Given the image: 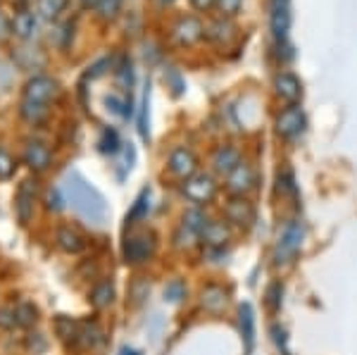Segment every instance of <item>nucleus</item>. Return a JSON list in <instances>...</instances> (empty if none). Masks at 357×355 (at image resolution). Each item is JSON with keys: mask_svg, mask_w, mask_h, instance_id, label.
<instances>
[{"mask_svg": "<svg viewBox=\"0 0 357 355\" xmlns=\"http://www.w3.org/2000/svg\"><path fill=\"white\" fill-rule=\"evenodd\" d=\"M200 239H203L210 248H224V243L231 239V229H229L227 222H207Z\"/></svg>", "mask_w": 357, "mask_h": 355, "instance_id": "18", "label": "nucleus"}, {"mask_svg": "<svg viewBox=\"0 0 357 355\" xmlns=\"http://www.w3.org/2000/svg\"><path fill=\"white\" fill-rule=\"evenodd\" d=\"M20 114H22V119L29 122V124H43L45 119H48V114H50V107L45 105V103H36V100L22 98Z\"/></svg>", "mask_w": 357, "mask_h": 355, "instance_id": "21", "label": "nucleus"}, {"mask_svg": "<svg viewBox=\"0 0 357 355\" xmlns=\"http://www.w3.org/2000/svg\"><path fill=\"white\" fill-rule=\"evenodd\" d=\"M117 82H119V86H124V89H131V82H134V74H131V62H129V65L124 62V65L117 70Z\"/></svg>", "mask_w": 357, "mask_h": 355, "instance_id": "40", "label": "nucleus"}, {"mask_svg": "<svg viewBox=\"0 0 357 355\" xmlns=\"http://www.w3.org/2000/svg\"><path fill=\"white\" fill-rule=\"evenodd\" d=\"M279 191L284 193V196H296V193H298L296 176H293L291 169H286V172H281V174H279Z\"/></svg>", "mask_w": 357, "mask_h": 355, "instance_id": "35", "label": "nucleus"}, {"mask_svg": "<svg viewBox=\"0 0 357 355\" xmlns=\"http://www.w3.org/2000/svg\"><path fill=\"white\" fill-rule=\"evenodd\" d=\"M57 96H60V84L50 77H43V74L29 79L26 86H24V98L26 100H36V103H45V105H48V103L55 100Z\"/></svg>", "mask_w": 357, "mask_h": 355, "instance_id": "7", "label": "nucleus"}, {"mask_svg": "<svg viewBox=\"0 0 357 355\" xmlns=\"http://www.w3.org/2000/svg\"><path fill=\"white\" fill-rule=\"evenodd\" d=\"M48 203H45V208L50 210V213H60V210H65V198H62V191L60 188H50L48 191Z\"/></svg>", "mask_w": 357, "mask_h": 355, "instance_id": "37", "label": "nucleus"}, {"mask_svg": "<svg viewBox=\"0 0 357 355\" xmlns=\"http://www.w3.org/2000/svg\"><path fill=\"white\" fill-rule=\"evenodd\" d=\"M36 31V15L29 13V10H20L13 20V33L20 41H29Z\"/></svg>", "mask_w": 357, "mask_h": 355, "instance_id": "23", "label": "nucleus"}, {"mask_svg": "<svg viewBox=\"0 0 357 355\" xmlns=\"http://www.w3.org/2000/svg\"><path fill=\"white\" fill-rule=\"evenodd\" d=\"M158 3H160V5H172L174 0H158Z\"/></svg>", "mask_w": 357, "mask_h": 355, "instance_id": "48", "label": "nucleus"}, {"mask_svg": "<svg viewBox=\"0 0 357 355\" xmlns=\"http://www.w3.org/2000/svg\"><path fill=\"white\" fill-rule=\"evenodd\" d=\"M122 355H136L134 351H129V348H122Z\"/></svg>", "mask_w": 357, "mask_h": 355, "instance_id": "47", "label": "nucleus"}, {"mask_svg": "<svg viewBox=\"0 0 357 355\" xmlns=\"http://www.w3.org/2000/svg\"><path fill=\"white\" fill-rule=\"evenodd\" d=\"M241 163V153L234 146H220L212 156V167L217 174H231Z\"/></svg>", "mask_w": 357, "mask_h": 355, "instance_id": "16", "label": "nucleus"}, {"mask_svg": "<svg viewBox=\"0 0 357 355\" xmlns=\"http://www.w3.org/2000/svg\"><path fill=\"white\" fill-rule=\"evenodd\" d=\"M22 160L33 174H43L45 169L53 165V151L45 146L43 141H26L24 151H22Z\"/></svg>", "mask_w": 357, "mask_h": 355, "instance_id": "6", "label": "nucleus"}, {"mask_svg": "<svg viewBox=\"0 0 357 355\" xmlns=\"http://www.w3.org/2000/svg\"><path fill=\"white\" fill-rule=\"evenodd\" d=\"M169 172L178 179H191V176L198 172V158L191 148H174L169 156Z\"/></svg>", "mask_w": 357, "mask_h": 355, "instance_id": "8", "label": "nucleus"}, {"mask_svg": "<svg viewBox=\"0 0 357 355\" xmlns=\"http://www.w3.org/2000/svg\"><path fill=\"white\" fill-rule=\"evenodd\" d=\"M231 31H234V27H231V22H227V20H217V22H212V24L205 29L207 36H210L212 41H217V43H222L224 38L231 36Z\"/></svg>", "mask_w": 357, "mask_h": 355, "instance_id": "29", "label": "nucleus"}, {"mask_svg": "<svg viewBox=\"0 0 357 355\" xmlns=\"http://www.w3.org/2000/svg\"><path fill=\"white\" fill-rule=\"evenodd\" d=\"M200 305H203L207 312H222L224 305H227V291L217 284H207L205 289L200 291Z\"/></svg>", "mask_w": 357, "mask_h": 355, "instance_id": "19", "label": "nucleus"}, {"mask_svg": "<svg viewBox=\"0 0 357 355\" xmlns=\"http://www.w3.org/2000/svg\"><path fill=\"white\" fill-rule=\"evenodd\" d=\"M89 303L96 310H105L114 303V286L112 282H98L89 294Z\"/></svg>", "mask_w": 357, "mask_h": 355, "instance_id": "24", "label": "nucleus"}, {"mask_svg": "<svg viewBox=\"0 0 357 355\" xmlns=\"http://www.w3.org/2000/svg\"><path fill=\"white\" fill-rule=\"evenodd\" d=\"M252 186H255V169L248 163H238V167L231 174H227V188L236 196H243Z\"/></svg>", "mask_w": 357, "mask_h": 355, "instance_id": "13", "label": "nucleus"}, {"mask_svg": "<svg viewBox=\"0 0 357 355\" xmlns=\"http://www.w3.org/2000/svg\"><path fill=\"white\" fill-rule=\"evenodd\" d=\"M105 67H110V57H102V60H98L96 65L89 70V74H86V77H89V79L100 77V74H105Z\"/></svg>", "mask_w": 357, "mask_h": 355, "instance_id": "44", "label": "nucleus"}, {"mask_svg": "<svg viewBox=\"0 0 357 355\" xmlns=\"http://www.w3.org/2000/svg\"><path fill=\"white\" fill-rule=\"evenodd\" d=\"M102 343V329L96 319H82L79 322V346L98 348Z\"/></svg>", "mask_w": 357, "mask_h": 355, "instance_id": "22", "label": "nucleus"}, {"mask_svg": "<svg viewBox=\"0 0 357 355\" xmlns=\"http://www.w3.org/2000/svg\"><path fill=\"white\" fill-rule=\"evenodd\" d=\"M272 334H274V341H276V346L279 348H284V355H289V339H286V329L284 327H276L272 329Z\"/></svg>", "mask_w": 357, "mask_h": 355, "instance_id": "42", "label": "nucleus"}, {"mask_svg": "<svg viewBox=\"0 0 357 355\" xmlns=\"http://www.w3.org/2000/svg\"><path fill=\"white\" fill-rule=\"evenodd\" d=\"M148 210H151V188H143L141 196L136 198L134 208H131V213L126 215V227H134L138 220H143L148 215Z\"/></svg>", "mask_w": 357, "mask_h": 355, "instance_id": "26", "label": "nucleus"}, {"mask_svg": "<svg viewBox=\"0 0 357 355\" xmlns=\"http://www.w3.org/2000/svg\"><path fill=\"white\" fill-rule=\"evenodd\" d=\"M36 198H38V179L36 176H26L20 181L15 193V215L20 227H29L33 220V210H36Z\"/></svg>", "mask_w": 357, "mask_h": 355, "instance_id": "2", "label": "nucleus"}, {"mask_svg": "<svg viewBox=\"0 0 357 355\" xmlns=\"http://www.w3.org/2000/svg\"><path fill=\"white\" fill-rule=\"evenodd\" d=\"M274 86H276V93H279L284 100H289L291 105H296V103L303 98V84H301V79H298L296 74L281 72L279 77H276Z\"/></svg>", "mask_w": 357, "mask_h": 355, "instance_id": "14", "label": "nucleus"}, {"mask_svg": "<svg viewBox=\"0 0 357 355\" xmlns=\"http://www.w3.org/2000/svg\"><path fill=\"white\" fill-rule=\"evenodd\" d=\"M10 36H13V22H10V17L0 10V43L8 41Z\"/></svg>", "mask_w": 357, "mask_h": 355, "instance_id": "41", "label": "nucleus"}, {"mask_svg": "<svg viewBox=\"0 0 357 355\" xmlns=\"http://www.w3.org/2000/svg\"><path fill=\"white\" fill-rule=\"evenodd\" d=\"M227 220L231 225H238V227H248L252 220H255V210H252L250 200H245L243 196L234 198L231 203L227 205Z\"/></svg>", "mask_w": 357, "mask_h": 355, "instance_id": "15", "label": "nucleus"}, {"mask_svg": "<svg viewBox=\"0 0 357 355\" xmlns=\"http://www.w3.org/2000/svg\"><path fill=\"white\" fill-rule=\"evenodd\" d=\"M15 169H17L15 158L10 156L8 151H3V148H0V181L13 179V176H15Z\"/></svg>", "mask_w": 357, "mask_h": 355, "instance_id": "34", "label": "nucleus"}, {"mask_svg": "<svg viewBox=\"0 0 357 355\" xmlns=\"http://www.w3.org/2000/svg\"><path fill=\"white\" fill-rule=\"evenodd\" d=\"M53 327H55L57 339L65 343L67 348H77L79 346V322H77V319L67 317V315H57Z\"/></svg>", "mask_w": 357, "mask_h": 355, "instance_id": "17", "label": "nucleus"}, {"mask_svg": "<svg viewBox=\"0 0 357 355\" xmlns=\"http://www.w3.org/2000/svg\"><path fill=\"white\" fill-rule=\"evenodd\" d=\"M69 0H36V13L43 20H57L65 13Z\"/></svg>", "mask_w": 357, "mask_h": 355, "instance_id": "27", "label": "nucleus"}, {"mask_svg": "<svg viewBox=\"0 0 357 355\" xmlns=\"http://www.w3.org/2000/svg\"><path fill=\"white\" fill-rule=\"evenodd\" d=\"M15 327H17V324H15L13 305H0V329H3V331H13Z\"/></svg>", "mask_w": 357, "mask_h": 355, "instance_id": "38", "label": "nucleus"}, {"mask_svg": "<svg viewBox=\"0 0 357 355\" xmlns=\"http://www.w3.org/2000/svg\"><path fill=\"white\" fill-rule=\"evenodd\" d=\"M281 294H284V289H281V284L269 286V291H267L269 305H272V308H279V305H281Z\"/></svg>", "mask_w": 357, "mask_h": 355, "instance_id": "43", "label": "nucleus"}, {"mask_svg": "<svg viewBox=\"0 0 357 355\" xmlns=\"http://www.w3.org/2000/svg\"><path fill=\"white\" fill-rule=\"evenodd\" d=\"M305 239V227L303 222H289L284 227V232L279 234V243H276V262H289L291 257H296V253L301 250Z\"/></svg>", "mask_w": 357, "mask_h": 355, "instance_id": "3", "label": "nucleus"}, {"mask_svg": "<svg viewBox=\"0 0 357 355\" xmlns=\"http://www.w3.org/2000/svg\"><path fill=\"white\" fill-rule=\"evenodd\" d=\"M183 196L188 200H193L195 205L210 203V200L217 196L215 176L207 174V172H195L191 179H186V184H183Z\"/></svg>", "mask_w": 357, "mask_h": 355, "instance_id": "4", "label": "nucleus"}, {"mask_svg": "<svg viewBox=\"0 0 357 355\" xmlns=\"http://www.w3.org/2000/svg\"><path fill=\"white\" fill-rule=\"evenodd\" d=\"M65 191H67V198H69V203H72V208L77 210L82 217L96 222V225L100 220H105V213H107L105 200H102L100 193H98L82 174H77V172L69 174Z\"/></svg>", "mask_w": 357, "mask_h": 355, "instance_id": "1", "label": "nucleus"}, {"mask_svg": "<svg viewBox=\"0 0 357 355\" xmlns=\"http://www.w3.org/2000/svg\"><path fill=\"white\" fill-rule=\"evenodd\" d=\"M305 127V114L301 105H291L276 117V134L284 136V139H293L298 136Z\"/></svg>", "mask_w": 357, "mask_h": 355, "instance_id": "11", "label": "nucleus"}, {"mask_svg": "<svg viewBox=\"0 0 357 355\" xmlns=\"http://www.w3.org/2000/svg\"><path fill=\"white\" fill-rule=\"evenodd\" d=\"M119 10H122V0H100L96 13L102 22H112L119 15Z\"/></svg>", "mask_w": 357, "mask_h": 355, "instance_id": "33", "label": "nucleus"}, {"mask_svg": "<svg viewBox=\"0 0 357 355\" xmlns=\"http://www.w3.org/2000/svg\"><path fill=\"white\" fill-rule=\"evenodd\" d=\"M148 105H151V84H146L143 91V100H141V117H138V134L143 141H148Z\"/></svg>", "mask_w": 357, "mask_h": 355, "instance_id": "31", "label": "nucleus"}, {"mask_svg": "<svg viewBox=\"0 0 357 355\" xmlns=\"http://www.w3.org/2000/svg\"><path fill=\"white\" fill-rule=\"evenodd\" d=\"M15 310V324L20 329H31L38 324V308L31 301H20L13 305Z\"/></svg>", "mask_w": 357, "mask_h": 355, "instance_id": "20", "label": "nucleus"}, {"mask_svg": "<svg viewBox=\"0 0 357 355\" xmlns=\"http://www.w3.org/2000/svg\"><path fill=\"white\" fill-rule=\"evenodd\" d=\"M272 33L279 43L286 41L291 27V0H272V15H269Z\"/></svg>", "mask_w": 357, "mask_h": 355, "instance_id": "10", "label": "nucleus"}, {"mask_svg": "<svg viewBox=\"0 0 357 355\" xmlns=\"http://www.w3.org/2000/svg\"><path fill=\"white\" fill-rule=\"evenodd\" d=\"M217 5H220V10L227 17H234V15H238V10H241V5H243V0H217Z\"/></svg>", "mask_w": 357, "mask_h": 355, "instance_id": "39", "label": "nucleus"}, {"mask_svg": "<svg viewBox=\"0 0 357 355\" xmlns=\"http://www.w3.org/2000/svg\"><path fill=\"white\" fill-rule=\"evenodd\" d=\"M215 3H217V0H191V5L195 10H210Z\"/></svg>", "mask_w": 357, "mask_h": 355, "instance_id": "45", "label": "nucleus"}, {"mask_svg": "<svg viewBox=\"0 0 357 355\" xmlns=\"http://www.w3.org/2000/svg\"><path fill=\"white\" fill-rule=\"evenodd\" d=\"M205 27L198 17H181L174 27H172V36L178 45H193L203 38Z\"/></svg>", "mask_w": 357, "mask_h": 355, "instance_id": "9", "label": "nucleus"}, {"mask_svg": "<svg viewBox=\"0 0 357 355\" xmlns=\"http://www.w3.org/2000/svg\"><path fill=\"white\" fill-rule=\"evenodd\" d=\"M119 136L114 129H102L100 134V141H98V148H100V153H107V156H114V153L119 151Z\"/></svg>", "mask_w": 357, "mask_h": 355, "instance_id": "30", "label": "nucleus"}, {"mask_svg": "<svg viewBox=\"0 0 357 355\" xmlns=\"http://www.w3.org/2000/svg\"><path fill=\"white\" fill-rule=\"evenodd\" d=\"M183 299H186V284H183L181 279H172V282L165 286V301L181 303Z\"/></svg>", "mask_w": 357, "mask_h": 355, "instance_id": "32", "label": "nucleus"}, {"mask_svg": "<svg viewBox=\"0 0 357 355\" xmlns=\"http://www.w3.org/2000/svg\"><path fill=\"white\" fill-rule=\"evenodd\" d=\"M207 217H205V213L200 208H191L188 210L186 215H183V227L188 229V232H193L195 236H200V234H203V229L207 227Z\"/></svg>", "mask_w": 357, "mask_h": 355, "instance_id": "28", "label": "nucleus"}, {"mask_svg": "<svg viewBox=\"0 0 357 355\" xmlns=\"http://www.w3.org/2000/svg\"><path fill=\"white\" fill-rule=\"evenodd\" d=\"M238 324H241V336H243L245 341V348L250 351L252 343H255V315H252V308L243 303L238 310Z\"/></svg>", "mask_w": 357, "mask_h": 355, "instance_id": "25", "label": "nucleus"}, {"mask_svg": "<svg viewBox=\"0 0 357 355\" xmlns=\"http://www.w3.org/2000/svg\"><path fill=\"white\" fill-rule=\"evenodd\" d=\"M79 3H82L86 10H98V5H100V0H79Z\"/></svg>", "mask_w": 357, "mask_h": 355, "instance_id": "46", "label": "nucleus"}, {"mask_svg": "<svg viewBox=\"0 0 357 355\" xmlns=\"http://www.w3.org/2000/svg\"><path fill=\"white\" fill-rule=\"evenodd\" d=\"M55 246L62 250V253L77 255V253H82V250L86 248V239H84V234L79 232V229H74L69 225H62V227L55 229Z\"/></svg>", "mask_w": 357, "mask_h": 355, "instance_id": "12", "label": "nucleus"}, {"mask_svg": "<svg viewBox=\"0 0 357 355\" xmlns=\"http://www.w3.org/2000/svg\"><path fill=\"white\" fill-rule=\"evenodd\" d=\"M26 348L31 351L33 355H41L45 353V348H48V341H45L43 334H38V331H33V334L26 336Z\"/></svg>", "mask_w": 357, "mask_h": 355, "instance_id": "36", "label": "nucleus"}, {"mask_svg": "<svg viewBox=\"0 0 357 355\" xmlns=\"http://www.w3.org/2000/svg\"><path fill=\"white\" fill-rule=\"evenodd\" d=\"M155 234L151 232H143V234H136V236L126 239L122 253H124V262L126 265H141V262H146L148 257L155 253Z\"/></svg>", "mask_w": 357, "mask_h": 355, "instance_id": "5", "label": "nucleus"}]
</instances>
